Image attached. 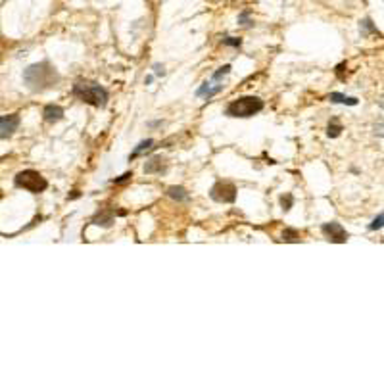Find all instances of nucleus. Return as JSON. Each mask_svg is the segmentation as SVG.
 Returning a JSON list of instances; mask_svg holds the SVG:
<instances>
[{
	"mask_svg": "<svg viewBox=\"0 0 384 384\" xmlns=\"http://www.w3.org/2000/svg\"><path fill=\"white\" fill-rule=\"evenodd\" d=\"M361 27H365L367 31H371V33H376V35H378V31H376V27H373V21H371V19H363V21H361Z\"/></svg>",
	"mask_w": 384,
	"mask_h": 384,
	"instance_id": "obj_22",
	"label": "nucleus"
},
{
	"mask_svg": "<svg viewBox=\"0 0 384 384\" xmlns=\"http://www.w3.org/2000/svg\"><path fill=\"white\" fill-rule=\"evenodd\" d=\"M340 133H342V125L338 123V121H332V123L328 125V129H326V136H330V138L340 136Z\"/></svg>",
	"mask_w": 384,
	"mask_h": 384,
	"instance_id": "obj_15",
	"label": "nucleus"
},
{
	"mask_svg": "<svg viewBox=\"0 0 384 384\" xmlns=\"http://www.w3.org/2000/svg\"><path fill=\"white\" fill-rule=\"evenodd\" d=\"M60 79L62 77L58 73V69L48 60L33 64L23 71V81L29 90H33V92H44L48 88H54L58 86Z\"/></svg>",
	"mask_w": 384,
	"mask_h": 384,
	"instance_id": "obj_1",
	"label": "nucleus"
},
{
	"mask_svg": "<svg viewBox=\"0 0 384 384\" xmlns=\"http://www.w3.org/2000/svg\"><path fill=\"white\" fill-rule=\"evenodd\" d=\"M328 100L334 102V104L357 106V98H354V96H344V94H340V92H332V94L328 96Z\"/></svg>",
	"mask_w": 384,
	"mask_h": 384,
	"instance_id": "obj_13",
	"label": "nucleus"
},
{
	"mask_svg": "<svg viewBox=\"0 0 384 384\" xmlns=\"http://www.w3.org/2000/svg\"><path fill=\"white\" fill-rule=\"evenodd\" d=\"M131 177H133V173H125V175H121V177H119V179H114V182H115V184H119V182H125V181H129V179H131Z\"/></svg>",
	"mask_w": 384,
	"mask_h": 384,
	"instance_id": "obj_23",
	"label": "nucleus"
},
{
	"mask_svg": "<svg viewBox=\"0 0 384 384\" xmlns=\"http://www.w3.org/2000/svg\"><path fill=\"white\" fill-rule=\"evenodd\" d=\"M223 44H227V46H234V48H238L240 44H242V40L236 37H227V38H223Z\"/></svg>",
	"mask_w": 384,
	"mask_h": 384,
	"instance_id": "obj_20",
	"label": "nucleus"
},
{
	"mask_svg": "<svg viewBox=\"0 0 384 384\" xmlns=\"http://www.w3.org/2000/svg\"><path fill=\"white\" fill-rule=\"evenodd\" d=\"M14 182H16V186L23 188V190L33 192V194H37V192H42V190H46V188H48L46 179H44L40 173L33 171V169H27V171H19L18 175H16Z\"/></svg>",
	"mask_w": 384,
	"mask_h": 384,
	"instance_id": "obj_4",
	"label": "nucleus"
},
{
	"mask_svg": "<svg viewBox=\"0 0 384 384\" xmlns=\"http://www.w3.org/2000/svg\"><path fill=\"white\" fill-rule=\"evenodd\" d=\"M292 204H294V196H292V194H282V196H280V206H282V210L284 211L290 210Z\"/></svg>",
	"mask_w": 384,
	"mask_h": 384,
	"instance_id": "obj_17",
	"label": "nucleus"
},
{
	"mask_svg": "<svg viewBox=\"0 0 384 384\" xmlns=\"http://www.w3.org/2000/svg\"><path fill=\"white\" fill-rule=\"evenodd\" d=\"M382 221H384V215H382V213H378V217H376V219L371 223V227H369V229H371V230L382 229Z\"/></svg>",
	"mask_w": 384,
	"mask_h": 384,
	"instance_id": "obj_21",
	"label": "nucleus"
},
{
	"mask_svg": "<svg viewBox=\"0 0 384 384\" xmlns=\"http://www.w3.org/2000/svg\"><path fill=\"white\" fill-rule=\"evenodd\" d=\"M282 240L284 242H300V232L294 229H286L282 232Z\"/></svg>",
	"mask_w": 384,
	"mask_h": 384,
	"instance_id": "obj_16",
	"label": "nucleus"
},
{
	"mask_svg": "<svg viewBox=\"0 0 384 384\" xmlns=\"http://www.w3.org/2000/svg\"><path fill=\"white\" fill-rule=\"evenodd\" d=\"M167 196L177 202H186L188 198H190L188 192L184 190L182 186H169V188H167Z\"/></svg>",
	"mask_w": 384,
	"mask_h": 384,
	"instance_id": "obj_12",
	"label": "nucleus"
},
{
	"mask_svg": "<svg viewBox=\"0 0 384 384\" xmlns=\"http://www.w3.org/2000/svg\"><path fill=\"white\" fill-rule=\"evenodd\" d=\"M71 92L75 98H79L81 102H85L88 106H94V108H104L108 104V90L104 86H100L98 83H75Z\"/></svg>",
	"mask_w": 384,
	"mask_h": 384,
	"instance_id": "obj_2",
	"label": "nucleus"
},
{
	"mask_svg": "<svg viewBox=\"0 0 384 384\" xmlns=\"http://www.w3.org/2000/svg\"><path fill=\"white\" fill-rule=\"evenodd\" d=\"M92 223L98 225V227L110 229V227L114 225V211H98L94 217H92Z\"/></svg>",
	"mask_w": 384,
	"mask_h": 384,
	"instance_id": "obj_10",
	"label": "nucleus"
},
{
	"mask_svg": "<svg viewBox=\"0 0 384 384\" xmlns=\"http://www.w3.org/2000/svg\"><path fill=\"white\" fill-rule=\"evenodd\" d=\"M165 171H167V162L163 158H160V156H156V158H152V160H148V162L144 163V173H148V175Z\"/></svg>",
	"mask_w": 384,
	"mask_h": 384,
	"instance_id": "obj_8",
	"label": "nucleus"
},
{
	"mask_svg": "<svg viewBox=\"0 0 384 384\" xmlns=\"http://www.w3.org/2000/svg\"><path fill=\"white\" fill-rule=\"evenodd\" d=\"M211 85H213L211 81H206V83H204V85H202L200 88L196 90V94H198V96H206V98H211V96L217 94L221 88H223V85H215V86H211Z\"/></svg>",
	"mask_w": 384,
	"mask_h": 384,
	"instance_id": "obj_11",
	"label": "nucleus"
},
{
	"mask_svg": "<svg viewBox=\"0 0 384 384\" xmlns=\"http://www.w3.org/2000/svg\"><path fill=\"white\" fill-rule=\"evenodd\" d=\"M229 73H230V66H223V67H219V71H215V73H213L211 81H221L223 77L229 75Z\"/></svg>",
	"mask_w": 384,
	"mask_h": 384,
	"instance_id": "obj_18",
	"label": "nucleus"
},
{
	"mask_svg": "<svg viewBox=\"0 0 384 384\" xmlns=\"http://www.w3.org/2000/svg\"><path fill=\"white\" fill-rule=\"evenodd\" d=\"M42 117H44V121H48V123H58V121L64 119V108L48 104L46 108H44V112H42Z\"/></svg>",
	"mask_w": 384,
	"mask_h": 384,
	"instance_id": "obj_9",
	"label": "nucleus"
},
{
	"mask_svg": "<svg viewBox=\"0 0 384 384\" xmlns=\"http://www.w3.org/2000/svg\"><path fill=\"white\" fill-rule=\"evenodd\" d=\"M238 21H240V25H244V27H252V19H250V12H242L238 16Z\"/></svg>",
	"mask_w": 384,
	"mask_h": 384,
	"instance_id": "obj_19",
	"label": "nucleus"
},
{
	"mask_svg": "<svg viewBox=\"0 0 384 384\" xmlns=\"http://www.w3.org/2000/svg\"><path fill=\"white\" fill-rule=\"evenodd\" d=\"M210 196L211 200L219 202V204H230L236 200V186L230 181H219L213 184Z\"/></svg>",
	"mask_w": 384,
	"mask_h": 384,
	"instance_id": "obj_5",
	"label": "nucleus"
},
{
	"mask_svg": "<svg viewBox=\"0 0 384 384\" xmlns=\"http://www.w3.org/2000/svg\"><path fill=\"white\" fill-rule=\"evenodd\" d=\"M152 148H156V146H154L152 138H148V140H142V142H140L138 146H136V148H134V152L129 156V162H131V160H134L136 156H140V154L148 152V150H152Z\"/></svg>",
	"mask_w": 384,
	"mask_h": 384,
	"instance_id": "obj_14",
	"label": "nucleus"
},
{
	"mask_svg": "<svg viewBox=\"0 0 384 384\" xmlns=\"http://www.w3.org/2000/svg\"><path fill=\"white\" fill-rule=\"evenodd\" d=\"M263 110V100L258 98V96H242V98H236L232 100L225 114L229 117H252V115L259 114Z\"/></svg>",
	"mask_w": 384,
	"mask_h": 384,
	"instance_id": "obj_3",
	"label": "nucleus"
},
{
	"mask_svg": "<svg viewBox=\"0 0 384 384\" xmlns=\"http://www.w3.org/2000/svg\"><path fill=\"white\" fill-rule=\"evenodd\" d=\"M154 71H156V75H160V77L165 75V69H163V66H160V64L154 66Z\"/></svg>",
	"mask_w": 384,
	"mask_h": 384,
	"instance_id": "obj_24",
	"label": "nucleus"
},
{
	"mask_svg": "<svg viewBox=\"0 0 384 384\" xmlns=\"http://www.w3.org/2000/svg\"><path fill=\"white\" fill-rule=\"evenodd\" d=\"M19 127V115H2L0 117V138H10L12 134L18 131Z\"/></svg>",
	"mask_w": 384,
	"mask_h": 384,
	"instance_id": "obj_7",
	"label": "nucleus"
},
{
	"mask_svg": "<svg viewBox=\"0 0 384 384\" xmlns=\"http://www.w3.org/2000/svg\"><path fill=\"white\" fill-rule=\"evenodd\" d=\"M321 230H323V234H325L326 238L330 240V242H336V244H344L346 240H348V232H346V229L340 225V223H325L323 227H321Z\"/></svg>",
	"mask_w": 384,
	"mask_h": 384,
	"instance_id": "obj_6",
	"label": "nucleus"
}]
</instances>
